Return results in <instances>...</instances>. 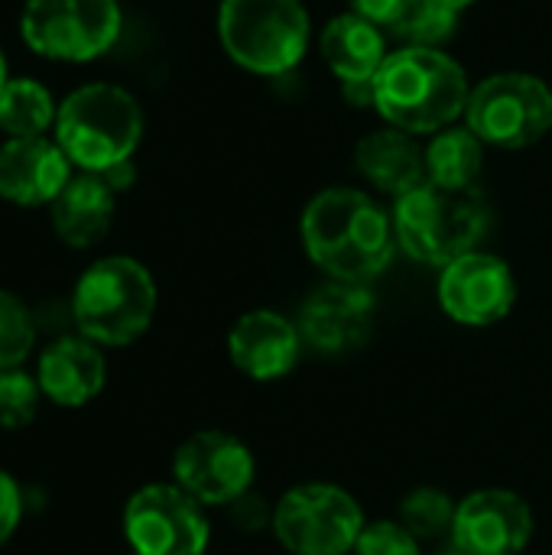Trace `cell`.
<instances>
[{
    "label": "cell",
    "mask_w": 552,
    "mask_h": 555,
    "mask_svg": "<svg viewBox=\"0 0 552 555\" xmlns=\"http://www.w3.org/2000/svg\"><path fill=\"white\" fill-rule=\"evenodd\" d=\"M39 338L33 306H26L16 293L0 289V371L23 367Z\"/></svg>",
    "instance_id": "cb8c5ba5"
},
{
    "label": "cell",
    "mask_w": 552,
    "mask_h": 555,
    "mask_svg": "<svg viewBox=\"0 0 552 555\" xmlns=\"http://www.w3.org/2000/svg\"><path fill=\"white\" fill-rule=\"evenodd\" d=\"M361 530V504L338 485H299L277 501L273 533L290 555H351Z\"/></svg>",
    "instance_id": "ba28073f"
},
{
    "label": "cell",
    "mask_w": 552,
    "mask_h": 555,
    "mask_svg": "<svg viewBox=\"0 0 552 555\" xmlns=\"http://www.w3.org/2000/svg\"><path fill=\"white\" fill-rule=\"evenodd\" d=\"M303 345L325 354L345 358L364 348L374 328V296L364 283H325L299 309Z\"/></svg>",
    "instance_id": "4fadbf2b"
},
{
    "label": "cell",
    "mask_w": 552,
    "mask_h": 555,
    "mask_svg": "<svg viewBox=\"0 0 552 555\" xmlns=\"http://www.w3.org/2000/svg\"><path fill=\"white\" fill-rule=\"evenodd\" d=\"M153 273L133 257H101L75 283L68 302L78 335L101 348H127L156 315Z\"/></svg>",
    "instance_id": "3957f363"
},
{
    "label": "cell",
    "mask_w": 552,
    "mask_h": 555,
    "mask_svg": "<svg viewBox=\"0 0 552 555\" xmlns=\"http://www.w3.org/2000/svg\"><path fill=\"white\" fill-rule=\"evenodd\" d=\"M114 189L98 172L72 176L52 208V228L65 247L85 250L104 241L114 221Z\"/></svg>",
    "instance_id": "d6986e66"
},
{
    "label": "cell",
    "mask_w": 552,
    "mask_h": 555,
    "mask_svg": "<svg viewBox=\"0 0 552 555\" xmlns=\"http://www.w3.org/2000/svg\"><path fill=\"white\" fill-rule=\"evenodd\" d=\"M472 88L462 65L423 46L390 52L374 75V107L381 117L407 133H439L468 107Z\"/></svg>",
    "instance_id": "7a4b0ae2"
},
{
    "label": "cell",
    "mask_w": 552,
    "mask_h": 555,
    "mask_svg": "<svg viewBox=\"0 0 552 555\" xmlns=\"http://www.w3.org/2000/svg\"><path fill=\"white\" fill-rule=\"evenodd\" d=\"M133 555H137V553H133Z\"/></svg>",
    "instance_id": "d590c367"
},
{
    "label": "cell",
    "mask_w": 552,
    "mask_h": 555,
    "mask_svg": "<svg viewBox=\"0 0 552 555\" xmlns=\"http://www.w3.org/2000/svg\"><path fill=\"white\" fill-rule=\"evenodd\" d=\"M36 380L52 406L81 410L91 400H98V393L107 384L104 351L78 332L52 338L36 361Z\"/></svg>",
    "instance_id": "2e32d148"
},
{
    "label": "cell",
    "mask_w": 552,
    "mask_h": 555,
    "mask_svg": "<svg viewBox=\"0 0 552 555\" xmlns=\"http://www.w3.org/2000/svg\"><path fill=\"white\" fill-rule=\"evenodd\" d=\"M218 33L241 68L283 75L309 49V13L299 0H224Z\"/></svg>",
    "instance_id": "8992f818"
},
{
    "label": "cell",
    "mask_w": 552,
    "mask_h": 555,
    "mask_svg": "<svg viewBox=\"0 0 552 555\" xmlns=\"http://www.w3.org/2000/svg\"><path fill=\"white\" fill-rule=\"evenodd\" d=\"M72 179V163L55 140L23 137L0 146V198L20 208L52 205Z\"/></svg>",
    "instance_id": "e0dca14e"
},
{
    "label": "cell",
    "mask_w": 552,
    "mask_h": 555,
    "mask_svg": "<svg viewBox=\"0 0 552 555\" xmlns=\"http://www.w3.org/2000/svg\"><path fill=\"white\" fill-rule=\"evenodd\" d=\"M23 520V491L10 472L0 468V546H7Z\"/></svg>",
    "instance_id": "f1b7e54d"
},
{
    "label": "cell",
    "mask_w": 552,
    "mask_h": 555,
    "mask_svg": "<svg viewBox=\"0 0 552 555\" xmlns=\"http://www.w3.org/2000/svg\"><path fill=\"white\" fill-rule=\"evenodd\" d=\"M319 46H322V55H325L329 68L342 78V85H348V81H374V75L381 72V65L387 59L384 29L374 26L371 20H364L355 10L329 20L325 29H322Z\"/></svg>",
    "instance_id": "ffe728a7"
},
{
    "label": "cell",
    "mask_w": 552,
    "mask_h": 555,
    "mask_svg": "<svg viewBox=\"0 0 552 555\" xmlns=\"http://www.w3.org/2000/svg\"><path fill=\"white\" fill-rule=\"evenodd\" d=\"M309 260L338 283H368L387 270L397 247L394 218L358 189H325L303 211Z\"/></svg>",
    "instance_id": "6da1fadb"
},
{
    "label": "cell",
    "mask_w": 552,
    "mask_h": 555,
    "mask_svg": "<svg viewBox=\"0 0 552 555\" xmlns=\"http://www.w3.org/2000/svg\"><path fill=\"white\" fill-rule=\"evenodd\" d=\"M254 452L231 433H192L172 455V481L202 507H228L254 488Z\"/></svg>",
    "instance_id": "8fae6325"
},
{
    "label": "cell",
    "mask_w": 552,
    "mask_h": 555,
    "mask_svg": "<svg viewBox=\"0 0 552 555\" xmlns=\"http://www.w3.org/2000/svg\"><path fill=\"white\" fill-rule=\"evenodd\" d=\"M351 555H420V540L394 520L364 524Z\"/></svg>",
    "instance_id": "4316f807"
},
{
    "label": "cell",
    "mask_w": 552,
    "mask_h": 555,
    "mask_svg": "<svg viewBox=\"0 0 552 555\" xmlns=\"http://www.w3.org/2000/svg\"><path fill=\"white\" fill-rule=\"evenodd\" d=\"M429 182L442 189H478L485 169V143L468 127H446L426 146Z\"/></svg>",
    "instance_id": "44dd1931"
},
{
    "label": "cell",
    "mask_w": 552,
    "mask_h": 555,
    "mask_svg": "<svg viewBox=\"0 0 552 555\" xmlns=\"http://www.w3.org/2000/svg\"><path fill=\"white\" fill-rule=\"evenodd\" d=\"M124 537L137 555H205L211 527L205 507L172 481L133 491L124 507Z\"/></svg>",
    "instance_id": "30bf717a"
},
{
    "label": "cell",
    "mask_w": 552,
    "mask_h": 555,
    "mask_svg": "<svg viewBox=\"0 0 552 555\" xmlns=\"http://www.w3.org/2000/svg\"><path fill=\"white\" fill-rule=\"evenodd\" d=\"M488 224L491 211L478 189H442L426 182L394 205L397 247L429 267H449L478 250Z\"/></svg>",
    "instance_id": "277c9868"
},
{
    "label": "cell",
    "mask_w": 552,
    "mask_h": 555,
    "mask_svg": "<svg viewBox=\"0 0 552 555\" xmlns=\"http://www.w3.org/2000/svg\"><path fill=\"white\" fill-rule=\"evenodd\" d=\"M228 514H231V524L241 530V533H260V530H273V514H277V504L270 507L267 498L254 494V488L247 494H241L234 504H228Z\"/></svg>",
    "instance_id": "83f0119b"
},
{
    "label": "cell",
    "mask_w": 552,
    "mask_h": 555,
    "mask_svg": "<svg viewBox=\"0 0 552 555\" xmlns=\"http://www.w3.org/2000/svg\"><path fill=\"white\" fill-rule=\"evenodd\" d=\"M534 537L530 504L504 488H485L459 501L452 546L472 555H517Z\"/></svg>",
    "instance_id": "5bb4252c"
},
{
    "label": "cell",
    "mask_w": 552,
    "mask_h": 555,
    "mask_svg": "<svg viewBox=\"0 0 552 555\" xmlns=\"http://www.w3.org/2000/svg\"><path fill=\"white\" fill-rule=\"evenodd\" d=\"M413 0H351L355 13H361L364 20H371L374 26H381L384 33L403 16V10L410 7Z\"/></svg>",
    "instance_id": "f546056e"
},
{
    "label": "cell",
    "mask_w": 552,
    "mask_h": 555,
    "mask_svg": "<svg viewBox=\"0 0 552 555\" xmlns=\"http://www.w3.org/2000/svg\"><path fill=\"white\" fill-rule=\"evenodd\" d=\"M303 335L299 325L273 309H254L241 315L228 332V358L231 364L260 384L286 377L299 354H303Z\"/></svg>",
    "instance_id": "9a60e30c"
},
{
    "label": "cell",
    "mask_w": 552,
    "mask_h": 555,
    "mask_svg": "<svg viewBox=\"0 0 552 555\" xmlns=\"http://www.w3.org/2000/svg\"><path fill=\"white\" fill-rule=\"evenodd\" d=\"M514 302H517V280L501 257L472 250L452 260L449 267H442L439 306L452 322L468 328H488L508 319Z\"/></svg>",
    "instance_id": "7c38bea8"
},
{
    "label": "cell",
    "mask_w": 552,
    "mask_h": 555,
    "mask_svg": "<svg viewBox=\"0 0 552 555\" xmlns=\"http://www.w3.org/2000/svg\"><path fill=\"white\" fill-rule=\"evenodd\" d=\"M449 3H452V7H459V10H462V7H468V3H475V0H449Z\"/></svg>",
    "instance_id": "836d02e7"
},
{
    "label": "cell",
    "mask_w": 552,
    "mask_h": 555,
    "mask_svg": "<svg viewBox=\"0 0 552 555\" xmlns=\"http://www.w3.org/2000/svg\"><path fill=\"white\" fill-rule=\"evenodd\" d=\"M55 143L81 172H107L127 163L143 137V111L120 85L75 88L55 114Z\"/></svg>",
    "instance_id": "5b68a950"
},
{
    "label": "cell",
    "mask_w": 552,
    "mask_h": 555,
    "mask_svg": "<svg viewBox=\"0 0 552 555\" xmlns=\"http://www.w3.org/2000/svg\"><path fill=\"white\" fill-rule=\"evenodd\" d=\"M114 192H124V189H130L133 185V179H137V169H133V163L127 159V163H117V166H111L107 172H98Z\"/></svg>",
    "instance_id": "4dcf8cb0"
},
{
    "label": "cell",
    "mask_w": 552,
    "mask_h": 555,
    "mask_svg": "<svg viewBox=\"0 0 552 555\" xmlns=\"http://www.w3.org/2000/svg\"><path fill=\"white\" fill-rule=\"evenodd\" d=\"M446 555H472V553H465V550H459V546H452V550H449V553Z\"/></svg>",
    "instance_id": "e575fe53"
},
{
    "label": "cell",
    "mask_w": 552,
    "mask_h": 555,
    "mask_svg": "<svg viewBox=\"0 0 552 555\" xmlns=\"http://www.w3.org/2000/svg\"><path fill=\"white\" fill-rule=\"evenodd\" d=\"M55 114L59 107L52 104V94L42 81L7 78L0 91V130L10 140L46 137V130L55 127Z\"/></svg>",
    "instance_id": "7402d4cb"
},
{
    "label": "cell",
    "mask_w": 552,
    "mask_h": 555,
    "mask_svg": "<svg viewBox=\"0 0 552 555\" xmlns=\"http://www.w3.org/2000/svg\"><path fill=\"white\" fill-rule=\"evenodd\" d=\"M42 390L36 374H26L23 367L0 371V433H20L26 429L42 403Z\"/></svg>",
    "instance_id": "484cf974"
},
{
    "label": "cell",
    "mask_w": 552,
    "mask_h": 555,
    "mask_svg": "<svg viewBox=\"0 0 552 555\" xmlns=\"http://www.w3.org/2000/svg\"><path fill=\"white\" fill-rule=\"evenodd\" d=\"M455 501L446 491L436 488H416L403 498L400 504V524L423 543V540H439V537H452V524H455Z\"/></svg>",
    "instance_id": "d4e9b609"
},
{
    "label": "cell",
    "mask_w": 552,
    "mask_h": 555,
    "mask_svg": "<svg viewBox=\"0 0 552 555\" xmlns=\"http://www.w3.org/2000/svg\"><path fill=\"white\" fill-rule=\"evenodd\" d=\"M342 91L348 94L351 104L374 107V81H348V85H342Z\"/></svg>",
    "instance_id": "1f68e13d"
},
{
    "label": "cell",
    "mask_w": 552,
    "mask_h": 555,
    "mask_svg": "<svg viewBox=\"0 0 552 555\" xmlns=\"http://www.w3.org/2000/svg\"><path fill=\"white\" fill-rule=\"evenodd\" d=\"M3 85H7V59L0 52V91H3Z\"/></svg>",
    "instance_id": "d6a6232c"
},
{
    "label": "cell",
    "mask_w": 552,
    "mask_h": 555,
    "mask_svg": "<svg viewBox=\"0 0 552 555\" xmlns=\"http://www.w3.org/2000/svg\"><path fill=\"white\" fill-rule=\"evenodd\" d=\"M459 7L449 0H413L403 16L387 29L407 46H423V49H439L449 42L459 29Z\"/></svg>",
    "instance_id": "603a6c76"
},
{
    "label": "cell",
    "mask_w": 552,
    "mask_h": 555,
    "mask_svg": "<svg viewBox=\"0 0 552 555\" xmlns=\"http://www.w3.org/2000/svg\"><path fill=\"white\" fill-rule=\"evenodd\" d=\"M465 127L491 146L524 150L552 130V88L527 72H501L472 88Z\"/></svg>",
    "instance_id": "52a82bcc"
},
{
    "label": "cell",
    "mask_w": 552,
    "mask_h": 555,
    "mask_svg": "<svg viewBox=\"0 0 552 555\" xmlns=\"http://www.w3.org/2000/svg\"><path fill=\"white\" fill-rule=\"evenodd\" d=\"M355 163H358V172L371 185H377L381 192L394 198H403L413 189L429 182L426 150L416 146L413 133L397 130V127L368 133L355 150Z\"/></svg>",
    "instance_id": "ac0fdd59"
},
{
    "label": "cell",
    "mask_w": 552,
    "mask_h": 555,
    "mask_svg": "<svg viewBox=\"0 0 552 555\" xmlns=\"http://www.w3.org/2000/svg\"><path fill=\"white\" fill-rule=\"evenodd\" d=\"M23 42L52 62H91L120 36L117 0H26Z\"/></svg>",
    "instance_id": "9c48e42d"
}]
</instances>
